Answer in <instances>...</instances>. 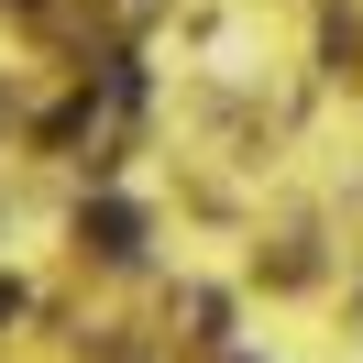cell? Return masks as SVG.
<instances>
[{"label":"cell","mask_w":363,"mask_h":363,"mask_svg":"<svg viewBox=\"0 0 363 363\" xmlns=\"http://www.w3.org/2000/svg\"><path fill=\"white\" fill-rule=\"evenodd\" d=\"M89 231H99V253H111V264H121V253H133V231H143V220H133V209H99Z\"/></svg>","instance_id":"6da1fadb"}]
</instances>
